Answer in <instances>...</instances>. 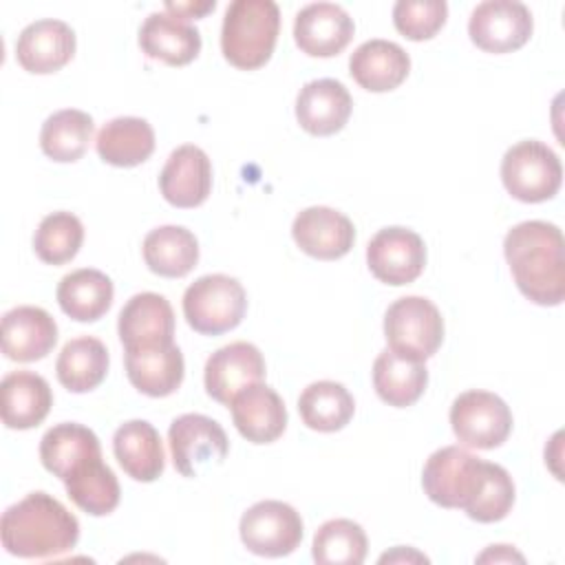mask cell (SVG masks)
<instances>
[{
    "instance_id": "1",
    "label": "cell",
    "mask_w": 565,
    "mask_h": 565,
    "mask_svg": "<svg viewBox=\"0 0 565 565\" xmlns=\"http://www.w3.org/2000/svg\"><path fill=\"white\" fill-rule=\"evenodd\" d=\"M563 234L547 221H523L503 238V254L519 291L543 307H556L565 298Z\"/></svg>"
},
{
    "instance_id": "2",
    "label": "cell",
    "mask_w": 565,
    "mask_h": 565,
    "mask_svg": "<svg viewBox=\"0 0 565 565\" xmlns=\"http://www.w3.org/2000/svg\"><path fill=\"white\" fill-rule=\"evenodd\" d=\"M0 536L18 558H55L77 545L79 521L55 497L38 490L4 510Z\"/></svg>"
},
{
    "instance_id": "3",
    "label": "cell",
    "mask_w": 565,
    "mask_h": 565,
    "mask_svg": "<svg viewBox=\"0 0 565 565\" xmlns=\"http://www.w3.org/2000/svg\"><path fill=\"white\" fill-rule=\"evenodd\" d=\"M278 31L280 11L274 0H234L223 18L221 51L236 68H260L274 53Z\"/></svg>"
},
{
    "instance_id": "4",
    "label": "cell",
    "mask_w": 565,
    "mask_h": 565,
    "mask_svg": "<svg viewBox=\"0 0 565 565\" xmlns=\"http://www.w3.org/2000/svg\"><path fill=\"white\" fill-rule=\"evenodd\" d=\"M247 311L243 285L225 274L196 278L183 294V316L203 335H221L241 324Z\"/></svg>"
},
{
    "instance_id": "5",
    "label": "cell",
    "mask_w": 565,
    "mask_h": 565,
    "mask_svg": "<svg viewBox=\"0 0 565 565\" xmlns=\"http://www.w3.org/2000/svg\"><path fill=\"white\" fill-rule=\"evenodd\" d=\"M488 461L459 448L444 446L435 450L422 470L426 497L441 508L466 510L481 492Z\"/></svg>"
},
{
    "instance_id": "6",
    "label": "cell",
    "mask_w": 565,
    "mask_h": 565,
    "mask_svg": "<svg viewBox=\"0 0 565 565\" xmlns=\"http://www.w3.org/2000/svg\"><path fill=\"white\" fill-rule=\"evenodd\" d=\"M501 181L514 199L523 203H543L561 190L563 166L547 143L525 139L503 154Z\"/></svg>"
},
{
    "instance_id": "7",
    "label": "cell",
    "mask_w": 565,
    "mask_h": 565,
    "mask_svg": "<svg viewBox=\"0 0 565 565\" xmlns=\"http://www.w3.org/2000/svg\"><path fill=\"white\" fill-rule=\"evenodd\" d=\"M384 335L391 351L426 362L441 347L444 318L428 298L404 296L386 309Z\"/></svg>"
},
{
    "instance_id": "8",
    "label": "cell",
    "mask_w": 565,
    "mask_h": 565,
    "mask_svg": "<svg viewBox=\"0 0 565 565\" xmlns=\"http://www.w3.org/2000/svg\"><path fill=\"white\" fill-rule=\"evenodd\" d=\"M450 426L455 437L477 450L499 448L512 430L508 404L490 391H466L450 406Z\"/></svg>"
},
{
    "instance_id": "9",
    "label": "cell",
    "mask_w": 565,
    "mask_h": 565,
    "mask_svg": "<svg viewBox=\"0 0 565 565\" xmlns=\"http://www.w3.org/2000/svg\"><path fill=\"white\" fill-rule=\"evenodd\" d=\"M241 541L243 545L267 558L291 554L302 541V519L289 503L282 501H258L241 516Z\"/></svg>"
},
{
    "instance_id": "10",
    "label": "cell",
    "mask_w": 565,
    "mask_h": 565,
    "mask_svg": "<svg viewBox=\"0 0 565 565\" xmlns=\"http://www.w3.org/2000/svg\"><path fill=\"white\" fill-rule=\"evenodd\" d=\"M172 463L183 477H199L210 463H221L227 457L230 439L223 426L199 413L177 417L168 428Z\"/></svg>"
},
{
    "instance_id": "11",
    "label": "cell",
    "mask_w": 565,
    "mask_h": 565,
    "mask_svg": "<svg viewBox=\"0 0 565 565\" xmlns=\"http://www.w3.org/2000/svg\"><path fill=\"white\" fill-rule=\"evenodd\" d=\"M534 29L530 9L516 0H486L468 20V35L486 53H512L521 49Z\"/></svg>"
},
{
    "instance_id": "12",
    "label": "cell",
    "mask_w": 565,
    "mask_h": 565,
    "mask_svg": "<svg viewBox=\"0 0 565 565\" xmlns=\"http://www.w3.org/2000/svg\"><path fill=\"white\" fill-rule=\"evenodd\" d=\"M366 263L377 280L393 287L408 285L424 271L426 245L408 227H384L369 241Z\"/></svg>"
},
{
    "instance_id": "13",
    "label": "cell",
    "mask_w": 565,
    "mask_h": 565,
    "mask_svg": "<svg viewBox=\"0 0 565 565\" xmlns=\"http://www.w3.org/2000/svg\"><path fill=\"white\" fill-rule=\"evenodd\" d=\"M265 358L252 342H230L214 351L205 362V391L212 399L227 404L243 388L263 382Z\"/></svg>"
},
{
    "instance_id": "14",
    "label": "cell",
    "mask_w": 565,
    "mask_h": 565,
    "mask_svg": "<svg viewBox=\"0 0 565 565\" xmlns=\"http://www.w3.org/2000/svg\"><path fill=\"white\" fill-rule=\"evenodd\" d=\"M355 33L351 15L333 2H311L296 13L294 40L311 57H333L347 49Z\"/></svg>"
},
{
    "instance_id": "15",
    "label": "cell",
    "mask_w": 565,
    "mask_h": 565,
    "mask_svg": "<svg viewBox=\"0 0 565 565\" xmlns=\"http://www.w3.org/2000/svg\"><path fill=\"white\" fill-rule=\"evenodd\" d=\"M291 236L305 254L320 260H335L351 252L355 227L342 212L327 205H313L296 214Z\"/></svg>"
},
{
    "instance_id": "16",
    "label": "cell",
    "mask_w": 565,
    "mask_h": 565,
    "mask_svg": "<svg viewBox=\"0 0 565 565\" xmlns=\"http://www.w3.org/2000/svg\"><path fill=\"white\" fill-rule=\"evenodd\" d=\"M119 340L124 351L172 344L174 338V311L172 305L154 291L135 294L117 320Z\"/></svg>"
},
{
    "instance_id": "17",
    "label": "cell",
    "mask_w": 565,
    "mask_h": 565,
    "mask_svg": "<svg viewBox=\"0 0 565 565\" xmlns=\"http://www.w3.org/2000/svg\"><path fill=\"white\" fill-rule=\"evenodd\" d=\"M75 53L73 29L53 18L26 24L15 42V57L20 66L35 75H49L71 62Z\"/></svg>"
},
{
    "instance_id": "18",
    "label": "cell",
    "mask_w": 565,
    "mask_h": 565,
    "mask_svg": "<svg viewBox=\"0 0 565 565\" xmlns=\"http://www.w3.org/2000/svg\"><path fill=\"white\" fill-rule=\"evenodd\" d=\"M159 190L174 207H196L205 203L212 190L210 157L199 146H179L170 152L159 174Z\"/></svg>"
},
{
    "instance_id": "19",
    "label": "cell",
    "mask_w": 565,
    "mask_h": 565,
    "mask_svg": "<svg viewBox=\"0 0 565 565\" xmlns=\"http://www.w3.org/2000/svg\"><path fill=\"white\" fill-rule=\"evenodd\" d=\"M57 342V324L49 311L20 305L2 316V353L13 362L46 358Z\"/></svg>"
},
{
    "instance_id": "20",
    "label": "cell",
    "mask_w": 565,
    "mask_h": 565,
    "mask_svg": "<svg viewBox=\"0 0 565 565\" xmlns=\"http://www.w3.org/2000/svg\"><path fill=\"white\" fill-rule=\"evenodd\" d=\"M236 430L252 444H271L287 428V408L282 397L267 384L256 382L230 402Z\"/></svg>"
},
{
    "instance_id": "21",
    "label": "cell",
    "mask_w": 565,
    "mask_h": 565,
    "mask_svg": "<svg viewBox=\"0 0 565 565\" xmlns=\"http://www.w3.org/2000/svg\"><path fill=\"white\" fill-rule=\"evenodd\" d=\"M353 99L338 79L322 77L307 82L296 97V119L309 135L329 137L344 128L351 117Z\"/></svg>"
},
{
    "instance_id": "22",
    "label": "cell",
    "mask_w": 565,
    "mask_h": 565,
    "mask_svg": "<svg viewBox=\"0 0 565 565\" xmlns=\"http://www.w3.org/2000/svg\"><path fill=\"white\" fill-rule=\"evenodd\" d=\"M97 457H102L97 435L75 422L55 424L40 439L42 466L62 481L77 475Z\"/></svg>"
},
{
    "instance_id": "23",
    "label": "cell",
    "mask_w": 565,
    "mask_h": 565,
    "mask_svg": "<svg viewBox=\"0 0 565 565\" xmlns=\"http://www.w3.org/2000/svg\"><path fill=\"white\" fill-rule=\"evenodd\" d=\"M53 406L49 382L33 371H11L0 384V411L7 428L29 430L44 422Z\"/></svg>"
},
{
    "instance_id": "24",
    "label": "cell",
    "mask_w": 565,
    "mask_h": 565,
    "mask_svg": "<svg viewBox=\"0 0 565 565\" xmlns=\"http://www.w3.org/2000/svg\"><path fill=\"white\" fill-rule=\"evenodd\" d=\"M139 46L152 60H161L170 66H183L199 55L201 33L183 18L168 11H154L139 29Z\"/></svg>"
},
{
    "instance_id": "25",
    "label": "cell",
    "mask_w": 565,
    "mask_h": 565,
    "mask_svg": "<svg viewBox=\"0 0 565 565\" xmlns=\"http://www.w3.org/2000/svg\"><path fill=\"white\" fill-rule=\"evenodd\" d=\"M126 375L130 384L150 397L172 395L185 373V362L181 349L172 344L148 347V349H130L124 355Z\"/></svg>"
},
{
    "instance_id": "26",
    "label": "cell",
    "mask_w": 565,
    "mask_h": 565,
    "mask_svg": "<svg viewBox=\"0 0 565 565\" xmlns=\"http://www.w3.org/2000/svg\"><path fill=\"white\" fill-rule=\"evenodd\" d=\"M411 71L408 53L391 40H366L349 57L351 77L371 93L397 88Z\"/></svg>"
},
{
    "instance_id": "27",
    "label": "cell",
    "mask_w": 565,
    "mask_h": 565,
    "mask_svg": "<svg viewBox=\"0 0 565 565\" xmlns=\"http://www.w3.org/2000/svg\"><path fill=\"white\" fill-rule=\"evenodd\" d=\"M113 450L128 477L150 483L166 468V452L157 428L146 419H130L115 430Z\"/></svg>"
},
{
    "instance_id": "28",
    "label": "cell",
    "mask_w": 565,
    "mask_h": 565,
    "mask_svg": "<svg viewBox=\"0 0 565 565\" xmlns=\"http://www.w3.org/2000/svg\"><path fill=\"white\" fill-rule=\"evenodd\" d=\"M55 296L60 309L68 318L77 322H95L110 309L115 287L104 271L82 267L60 280Z\"/></svg>"
},
{
    "instance_id": "29",
    "label": "cell",
    "mask_w": 565,
    "mask_h": 565,
    "mask_svg": "<svg viewBox=\"0 0 565 565\" xmlns=\"http://www.w3.org/2000/svg\"><path fill=\"white\" fill-rule=\"evenodd\" d=\"M428 384L424 362L384 349L373 362V386L382 402L395 408L415 404Z\"/></svg>"
},
{
    "instance_id": "30",
    "label": "cell",
    "mask_w": 565,
    "mask_h": 565,
    "mask_svg": "<svg viewBox=\"0 0 565 565\" xmlns=\"http://www.w3.org/2000/svg\"><path fill=\"white\" fill-rule=\"evenodd\" d=\"M95 148L102 161L117 168H132L152 154L154 130L141 117H115L97 132Z\"/></svg>"
},
{
    "instance_id": "31",
    "label": "cell",
    "mask_w": 565,
    "mask_h": 565,
    "mask_svg": "<svg viewBox=\"0 0 565 565\" xmlns=\"http://www.w3.org/2000/svg\"><path fill=\"white\" fill-rule=\"evenodd\" d=\"M143 260L157 276L181 278L199 260L196 236L181 225H161L143 238Z\"/></svg>"
},
{
    "instance_id": "32",
    "label": "cell",
    "mask_w": 565,
    "mask_h": 565,
    "mask_svg": "<svg viewBox=\"0 0 565 565\" xmlns=\"http://www.w3.org/2000/svg\"><path fill=\"white\" fill-rule=\"evenodd\" d=\"M108 364L106 344L93 335H82L64 344L55 362V373L60 384L71 393H88L104 382Z\"/></svg>"
},
{
    "instance_id": "33",
    "label": "cell",
    "mask_w": 565,
    "mask_h": 565,
    "mask_svg": "<svg viewBox=\"0 0 565 565\" xmlns=\"http://www.w3.org/2000/svg\"><path fill=\"white\" fill-rule=\"evenodd\" d=\"M355 411V402L344 384L320 380L311 382L298 397V413L311 430L335 433L344 428Z\"/></svg>"
},
{
    "instance_id": "34",
    "label": "cell",
    "mask_w": 565,
    "mask_h": 565,
    "mask_svg": "<svg viewBox=\"0 0 565 565\" xmlns=\"http://www.w3.org/2000/svg\"><path fill=\"white\" fill-rule=\"evenodd\" d=\"M95 132V121L88 113L77 108H64L46 117L40 130L42 152L60 163L77 161Z\"/></svg>"
},
{
    "instance_id": "35",
    "label": "cell",
    "mask_w": 565,
    "mask_h": 565,
    "mask_svg": "<svg viewBox=\"0 0 565 565\" xmlns=\"http://www.w3.org/2000/svg\"><path fill=\"white\" fill-rule=\"evenodd\" d=\"M68 499L90 516H106L119 505V481L115 472L97 457L77 475L64 481Z\"/></svg>"
},
{
    "instance_id": "36",
    "label": "cell",
    "mask_w": 565,
    "mask_h": 565,
    "mask_svg": "<svg viewBox=\"0 0 565 565\" xmlns=\"http://www.w3.org/2000/svg\"><path fill=\"white\" fill-rule=\"evenodd\" d=\"M369 541L360 523L351 519L324 521L316 534L311 554L320 565H360L366 558Z\"/></svg>"
},
{
    "instance_id": "37",
    "label": "cell",
    "mask_w": 565,
    "mask_h": 565,
    "mask_svg": "<svg viewBox=\"0 0 565 565\" xmlns=\"http://www.w3.org/2000/svg\"><path fill=\"white\" fill-rule=\"evenodd\" d=\"M84 241V225L71 212L46 214L33 236V249L46 265H64L75 258Z\"/></svg>"
},
{
    "instance_id": "38",
    "label": "cell",
    "mask_w": 565,
    "mask_h": 565,
    "mask_svg": "<svg viewBox=\"0 0 565 565\" xmlns=\"http://www.w3.org/2000/svg\"><path fill=\"white\" fill-rule=\"evenodd\" d=\"M514 505V481L510 472L499 466H486V481L479 497L466 508V514L477 523H494L508 516Z\"/></svg>"
},
{
    "instance_id": "39",
    "label": "cell",
    "mask_w": 565,
    "mask_h": 565,
    "mask_svg": "<svg viewBox=\"0 0 565 565\" xmlns=\"http://www.w3.org/2000/svg\"><path fill=\"white\" fill-rule=\"evenodd\" d=\"M448 4L444 0H399L393 7L395 29L413 40H430L446 22Z\"/></svg>"
},
{
    "instance_id": "40",
    "label": "cell",
    "mask_w": 565,
    "mask_h": 565,
    "mask_svg": "<svg viewBox=\"0 0 565 565\" xmlns=\"http://www.w3.org/2000/svg\"><path fill=\"white\" fill-rule=\"evenodd\" d=\"M216 2L205 0V2H166L163 9L177 18H183L190 22V18H203L207 11H214Z\"/></svg>"
},
{
    "instance_id": "41",
    "label": "cell",
    "mask_w": 565,
    "mask_h": 565,
    "mask_svg": "<svg viewBox=\"0 0 565 565\" xmlns=\"http://www.w3.org/2000/svg\"><path fill=\"white\" fill-rule=\"evenodd\" d=\"M477 561L479 563H483V561H519V563H523V556L516 554L510 545H490V550L483 552Z\"/></svg>"
}]
</instances>
